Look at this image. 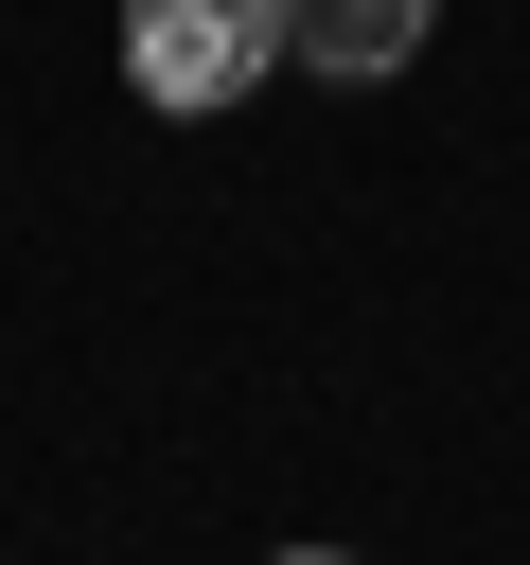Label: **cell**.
<instances>
[{
    "mask_svg": "<svg viewBox=\"0 0 530 565\" xmlns=\"http://www.w3.org/2000/svg\"><path fill=\"white\" fill-rule=\"evenodd\" d=\"M283 53H300L283 0H124V71H141V106H247Z\"/></svg>",
    "mask_w": 530,
    "mask_h": 565,
    "instance_id": "cell-1",
    "label": "cell"
},
{
    "mask_svg": "<svg viewBox=\"0 0 530 565\" xmlns=\"http://www.w3.org/2000/svg\"><path fill=\"white\" fill-rule=\"evenodd\" d=\"M424 18H442V0H283V35H300L318 71H406Z\"/></svg>",
    "mask_w": 530,
    "mask_h": 565,
    "instance_id": "cell-2",
    "label": "cell"
},
{
    "mask_svg": "<svg viewBox=\"0 0 530 565\" xmlns=\"http://www.w3.org/2000/svg\"><path fill=\"white\" fill-rule=\"evenodd\" d=\"M283 565H336V547H283Z\"/></svg>",
    "mask_w": 530,
    "mask_h": 565,
    "instance_id": "cell-3",
    "label": "cell"
}]
</instances>
